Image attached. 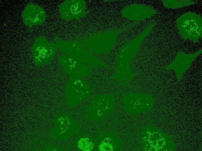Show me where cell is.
I'll return each mask as SVG.
<instances>
[{"label": "cell", "instance_id": "obj_1", "mask_svg": "<svg viewBox=\"0 0 202 151\" xmlns=\"http://www.w3.org/2000/svg\"><path fill=\"white\" fill-rule=\"evenodd\" d=\"M179 33L185 39L196 42L202 36V19L195 13L187 12L176 20Z\"/></svg>", "mask_w": 202, "mask_h": 151}, {"label": "cell", "instance_id": "obj_2", "mask_svg": "<svg viewBox=\"0 0 202 151\" xmlns=\"http://www.w3.org/2000/svg\"><path fill=\"white\" fill-rule=\"evenodd\" d=\"M131 25L124 26L92 35L86 41L90 50L96 53H107L113 48L116 38L121 33L129 29Z\"/></svg>", "mask_w": 202, "mask_h": 151}, {"label": "cell", "instance_id": "obj_3", "mask_svg": "<svg viewBox=\"0 0 202 151\" xmlns=\"http://www.w3.org/2000/svg\"><path fill=\"white\" fill-rule=\"evenodd\" d=\"M32 51L35 64L39 65L48 62L53 58L56 47L44 36H42L35 40L32 46Z\"/></svg>", "mask_w": 202, "mask_h": 151}, {"label": "cell", "instance_id": "obj_4", "mask_svg": "<svg viewBox=\"0 0 202 151\" xmlns=\"http://www.w3.org/2000/svg\"><path fill=\"white\" fill-rule=\"evenodd\" d=\"M154 26L153 23L150 24L137 37L121 48L118 56V66L130 65V63L143 39L148 34Z\"/></svg>", "mask_w": 202, "mask_h": 151}, {"label": "cell", "instance_id": "obj_5", "mask_svg": "<svg viewBox=\"0 0 202 151\" xmlns=\"http://www.w3.org/2000/svg\"><path fill=\"white\" fill-rule=\"evenodd\" d=\"M62 18L67 21L79 19L85 15L86 7L83 0H66L59 6Z\"/></svg>", "mask_w": 202, "mask_h": 151}, {"label": "cell", "instance_id": "obj_6", "mask_svg": "<svg viewBox=\"0 0 202 151\" xmlns=\"http://www.w3.org/2000/svg\"><path fill=\"white\" fill-rule=\"evenodd\" d=\"M59 62L67 73L76 78L85 77L91 73L90 68L79 60L69 55H62Z\"/></svg>", "mask_w": 202, "mask_h": 151}, {"label": "cell", "instance_id": "obj_7", "mask_svg": "<svg viewBox=\"0 0 202 151\" xmlns=\"http://www.w3.org/2000/svg\"><path fill=\"white\" fill-rule=\"evenodd\" d=\"M21 16L24 24L31 27L33 26L42 24L46 18L45 10L36 5L28 4L22 12Z\"/></svg>", "mask_w": 202, "mask_h": 151}, {"label": "cell", "instance_id": "obj_8", "mask_svg": "<svg viewBox=\"0 0 202 151\" xmlns=\"http://www.w3.org/2000/svg\"><path fill=\"white\" fill-rule=\"evenodd\" d=\"M156 13L152 7L143 4H133L124 8L121 14L130 20H139L150 17Z\"/></svg>", "mask_w": 202, "mask_h": 151}, {"label": "cell", "instance_id": "obj_9", "mask_svg": "<svg viewBox=\"0 0 202 151\" xmlns=\"http://www.w3.org/2000/svg\"><path fill=\"white\" fill-rule=\"evenodd\" d=\"M69 100L74 102L81 100L88 94V89L86 82L80 78L71 79L68 85Z\"/></svg>", "mask_w": 202, "mask_h": 151}, {"label": "cell", "instance_id": "obj_10", "mask_svg": "<svg viewBox=\"0 0 202 151\" xmlns=\"http://www.w3.org/2000/svg\"><path fill=\"white\" fill-rule=\"evenodd\" d=\"M57 44L60 49L80 60L86 52L83 46L76 42L58 41Z\"/></svg>", "mask_w": 202, "mask_h": 151}, {"label": "cell", "instance_id": "obj_11", "mask_svg": "<svg viewBox=\"0 0 202 151\" xmlns=\"http://www.w3.org/2000/svg\"><path fill=\"white\" fill-rule=\"evenodd\" d=\"M134 76V74L131 67L117 66L115 73L112 78L119 83L126 85L129 84Z\"/></svg>", "mask_w": 202, "mask_h": 151}, {"label": "cell", "instance_id": "obj_12", "mask_svg": "<svg viewBox=\"0 0 202 151\" xmlns=\"http://www.w3.org/2000/svg\"><path fill=\"white\" fill-rule=\"evenodd\" d=\"M125 99L126 104L131 106L141 107L148 106L151 104V100L147 96L139 95L127 96Z\"/></svg>", "mask_w": 202, "mask_h": 151}, {"label": "cell", "instance_id": "obj_13", "mask_svg": "<svg viewBox=\"0 0 202 151\" xmlns=\"http://www.w3.org/2000/svg\"><path fill=\"white\" fill-rule=\"evenodd\" d=\"M163 3L166 7L176 8L193 4L194 2L189 0H164Z\"/></svg>", "mask_w": 202, "mask_h": 151}, {"label": "cell", "instance_id": "obj_14", "mask_svg": "<svg viewBox=\"0 0 202 151\" xmlns=\"http://www.w3.org/2000/svg\"><path fill=\"white\" fill-rule=\"evenodd\" d=\"M80 61L83 62H86L92 65L107 66V65L96 59L93 55L88 53L86 52Z\"/></svg>", "mask_w": 202, "mask_h": 151}]
</instances>
